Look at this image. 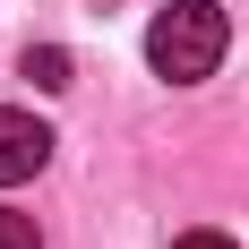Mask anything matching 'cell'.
I'll list each match as a JSON object with an SVG mask.
<instances>
[{
    "label": "cell",
    "mask_w": 249,
    "mask_h": 249,
    "mask_svg": "<svg viewBox=\"0 0 249 249\" xmlns=\"http://www.w3.org/2000/svg\"><path fill=\"white\" fill-rule=\"evenodd\" d=\"M224 43H232V26H224V9H215V0H163V9H155V26H146V60H155V77H172V86L215 77Z\"/></svg>",
    "instance_id": "1"
},
{
    "label": "cell",
    "mask_w": 249,
    "mask_h": 249,
    "mask_svg": "<svg viewBox=\"0 0 249 249\" xmlns=\"http://www.w3.org/2000/svg\"><path fill=\"white\" fill-rule=\"evenodd\" d=\"M0 249H43V232H35V215H9V206H0Z\"/></svg>",
    "instance_id": "4"
},
{
    "label": "cell",
    "mask_w": 249,
    "mask_h": 249,
    "mask_svg": "<svg viewBox=\"0 0 249 249\" xmlns=\"http://www.w3.org/2000/svg\"><path fill=\"white\" fill-rule=\"evenodd\" d=\"M43 163H52V129L35 121V112H18V103H0V189L35 180Z\"/></svg>",
    "instance_id": "2"
},
{
    "label": "cell",
    "mask_w": 249,
    "mask_h": 249,
    "mask_svg": "<svg viewBox=\"0 0 249 249\" xmlns=\"http://www.w3.org/2000/svg\"><path fill=\"white\" fill-rule=\"evenodd\" d=\"M172 249H241V241H232V232H180Z\"/></svg>",
    "instance_id": "5"
},
{
    "label": "cell",
    "mask_w": 249,
    "mask_h": 249,
    "mask_svg": "<svg viewBox=\"0 0 249 249\" xmlns=\"http://www.w3.org/2000/svg\"><path fill=\"white\" fill-rule=\"evenodd\" d=\"M26 77H35L43 95H60V86H69V52H60V43H35V52H26Z\"/></svg>",
    "instance_id": "3"
}]
</instances>
